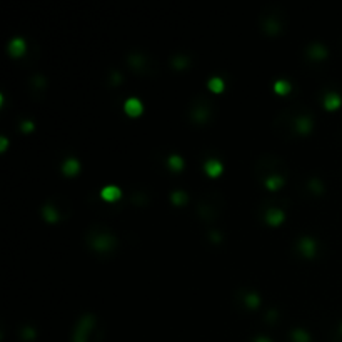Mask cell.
Wrapping results in <instances>:
<instances>
[{
    "mask_svg": "<svg viewBox=\"0 0 342 342\" xmlns=\"http://www.w3.org/2000/svg\"><path fill=\"white\" fill-rule=\"evenodd\" d=\"M100 197H102L104 200H107V202H117V200L122 197V190L115 185H107L102 189Z\"/></svg>",
    "mask_w": 342,
    "mask_h": 342,
    "instance_id": "cell-3",
    "label": "cell"
},
{
    "mask_svg": "<svg viewBox=\"0 0 342 342\" xmlns=\"http://www.w3.org/2000/svg\"><path fill=\"white\" fill-rule=\"evenodd\" d=\"M245 304H247V307H257V305H259V297L255 294H249L247 299H245Z\"/></svg>",
    "mask_w": 342,
    "mask_h": 342,
    "instance_id": "cell-19",
    "label": "cell"
},
{
    "mask_svg": "<svg viewBox=\"0 0 342 342\" xmlns=\"http://www.w3.org/2000/svg\"><path fill=\"white\" fill-rule=\"evenodd\" d=\"M169 166L174 169V171H182V167H184V161L177 156H172L171 159H169Z\"/></svg>",
    "mask_w": 342,
    "mask_h": 342,
    "instance_id": "cell-18",
    "label": "cell"
},
{
    "mask_svg": "<svg viewBox=\"0 0 342 342\" xmlns=\"http://www.w3.org/2000/svg\"><path fill=\"white\" fill-rule=\"evenodd\" d=\"M80 169V164L79 161H75V159H68V161H65V164H63V172H65L67 175H75L77 172H79Z\"/></svg>",
    "mask_w": 342,
    "mask_h": 342,
    "instance_id": "cell-11",
    "label": "cell"
},
{
    "mask_svg": "<svg viewBox=\"0 0 342 342\" xmlns=\"http://www.w3.org/2000/svg\"><path fill=\"white\" fill-rule=\"evenodd\" d=\"M42 216H44L45 221L50 222V224H54V222H57V219H58V214H57L56 209L52 207V205H45L44 211H42Z\"/></svg>",
    "mask_w": 342,
    "mask_h": 342,
    "instance_id": "cell-12",
    "label": "cell"
},
{
    "mask_svg": "<svg viewBox=\"0 0 342 342\" xmlns=\"http://www.w3.org/2000/svg\"><path fill=\"white\" fill-rule=\"evenodd\" d=\"M22 129H24L25 132H30L32 129H34V125H32V124H30V122H25V124H24V125H22Z\"/></svg>",
    "mask_w": 342,
    "mask_h": 342,
    "instance_id": "cell-21",
    "label": "cell"
},
{
    "mask_svg": "<svg viewBox=\"0 0 342 342\" xmlns=\"http://www.w3.org/2000/svg\"><path fill=\"white\" fill-rule=\"evenodd\" d=\"M299 249L300 252L304 255H307V257H312L314 254H316V242H314L312 239H302L299 244Z\"/></svg>",
    "mask_w": 342,
    "mask_h": 342,
    "instance_id": "cell-9",
    "label": "cell"
},
{
    "mask_svg": "<svg viewBox=\"0 0 342 342\" xmlns=\"http://www.w3.org/2000/svg\"><path fill=\"white\" fill-rule=\"evenodd\" d=\"M92 326H94V317L92 316H87V317L82 319L79 327H77V331H75L74 342H87L89 332H90V329H92Z\"/></svg>",
    "mask_w": 342,
    "mask_h": 342,
    "instance_id": "cell-1",
    "label": "cell"
},
{
    "mask_svg": "<svg viewBox=\"0 0 342 342\" xmlns=\"http://www.w3.org/2000/svg\"><path fill=\"white\" fill-rule=\"evenodd\" d=\"M209 89H211L214 94H221L222 90H224V80L219 79V77H214V79L209 80Z\"/></svg>",
    "mask_w": 342,
    "mask_h": 342,
    "instance_id": "cell-13",
    "label": "cell"
},
{
    "mask_svg": "<svg viewBox=\"0 0 342 342\" xmlns=\"http://www.w3.org/2000/svg\"><path fill=\"white\" fill-rule=\"evenodd\" d=\"M309 56L314 57V58H324L327 56V52H326V49H324L322 45L316 44V45H312L311 50H309Z\"/></svg>",
    "mask_w": 342,
    "mask_h": 342,
    "instance_id": "cell-15",
    "label": "cell"
},
{
    "mask_svg": "<svg viewBox=\"0 0 342 342\" xmlns=\"http://www.w3.org/2000/svg\"><path fill=\"white\" fill-rule=\"evenodd\" d=\"M282 180L279 175H272V177H267V180H266V185H267V189H271V190H277L279 187L282 185Z\"/></svg>",
    "mask_w": 342,
    "mask_h": 342,
    "instance_id": "cell-16",
    "label": "cell"
},
{
    "mask_svg": "<svg viewBox=\"0 0 342 342\" xmlns=\"http://www.w3.org/2000/svg\"><path fill=\"white\" fill-rule=\"evenodd\" d=\"M311 127H312V122H311V118H307V117H300L297 118V122H295V129H297L299 134H309V132H311Z\"/></svg>",
    "mask_w": 342,
    "mask_h": 342,
    "instance_id": "cell-10",
    "label": "cell"
},
{
    "mask_svg": "<svg viewBox=\"0 0 342 342\" xmlns=\"http://www.w3.org/2000/svg\"><path fill=\"white\" fill-rule=\"evenodd\" d=\"M25 40L17 37V39H12V42L8 44V52H10V56L13 57H22L25 52Z\"/></svg>",
    "mask_w": 342,
    "mask_h": 342,
    "instance_id": "cell-7",
    "label": "cell"
},
{
    "mask_svg": "<svg viewBox=\"0 0 342 342\" xmlns=\"http://www.w3.org/2000/svg\"><path fill=\"white\" fill-rule=\"evenodd\" d=\"M292 339H294V342H309L311 341V337H309V334L305 331L297 329V331L292 332Z\"/></svg>",
    "mask_w": 342,
    "mask_h": 342,
    "instance_id": "cell-17",
    "label": "cell"
},
{
    "mask_svg": "<svg viewBox=\"0 0 342 342\" xmlns=\"http://www.w3.org/2000/svg\"><path fill=\"white\" fill-rule=\"evenodd\" d=\"M185 200H187V197L184 194H180V192L172 194V202H174V204H184Z\"/></svg>",
    "mask_w": 342,
    "mask_h": 342,
    "instance_id": "cell-20",
    "label": "cell"
},
{
    "mask_svg": "<svg viewBox=\"0 0 342 342\" xmlns=\"http://www.w3.org/2000/svg\"><path fill=\"white\" fill-rule=\"evenodd\" d=\"M124 109H125L127 115H130V117H139L140 114H142V111H144L140 100H137V99H129V100H127Z\"/></svg>",
    "mask_w": 342,
    "mask_h": 342,
    "instance_id": "cell-5",
    "label": "cell"
},
{
    "mask_svg": "<svg viewBox=\"0 0 342 342\" xmlns=\"http://www.w3.org/2000/svg\"><path fill=\"white\" fill-rule=\"evenodd\" d=\"M204 171L209 177H219L222 174V171H224V167H222V164L216 161V159H211V161H207L204 164Z\"/></svg>",
    "mask_w": 342,
    "mask_h": 342,
    "instance_id": "cell-4",
    "label": "cell"
},
{
    "mask_svg": "<svg viewBox=\"0 0 342 342\" xmlns=\"http://www.w3.org/2000/svg\"><path fill=\"white\" fill-rule=\"evenodd\" d=\"M274 90H276L277 94H281V95H287L290 92V84H289V82H285V80H277L276 85H274Z\"/></svg>",
    "mask_w": 342,
    "mask_h": 342,
    "instance_id": "cell-14",
    "label": "cell"
},
{
    "mask_svg": "<svg viewBox=\"0 0 342 342\" xmlns=\"http://www.w3.org/2000/svg\"><path fill=\"white\" fill-rule=\"evenodd\" d=\"M254 342H271V339H267V337H257Z\"/></svg>",
    "mask_w": 342,
    "mask_h": 342,
    "instance_id": "cell-22",
    "label": "cell"
},
{
    "mask_svg": "<svg viewBox=\"0 0 342 342\" xmlns=\"http://www.w3.org/2000/svg\"><path fill=\"white\" fill-rule=\"evenodd\" d=\"M266 221L269 222L271 226H279L282 221H284V212L279 211V209H271V211H267V216H266Z\"/></svg>",
    "mask_w": 342,
    "mask_h": 342,
    "instance_id": "cell-8",
    "label": "cell"
},
{
    "mask_svg": "<svg viewBox=\"0 0 342 342\" xmlns=\"http://www.w3.org/2000/svg\"><path fill=\"white\" fill-rule=\"evenodd\" d=\"M341 106H342V99L339 94H336V92L326 94V97H324V107H326L327 111H337Z\"/></svg>",
    "mask_w": 342,
    "mask_h": 342,
    "instance_id": "cell-6",
    "label": "cell"
},
{
    "mask_svg": "<svg viewBox=\"0 0 342 342\" xmlns=\"http://www.w3.org/2000/svg\"><path fill=\"white\" fill-rule=\"evenodd\" d=\"M92 245H94V249H97V250H109L115 245V240H114V237H111V235L102 234V235L95 237Z\"/></svg>",
    "mask_w": 342,
    "mask_h": 342,
    "instance_id": "cell-2",
    "label": "cell"
}]
</instances>
